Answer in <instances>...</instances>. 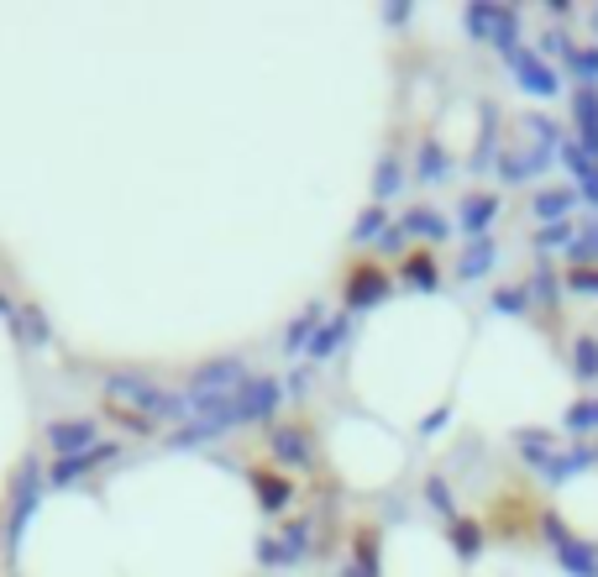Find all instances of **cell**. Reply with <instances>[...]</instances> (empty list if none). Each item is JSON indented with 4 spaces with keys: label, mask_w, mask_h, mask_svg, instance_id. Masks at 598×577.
I'll list each match as a JSON object with an SVG mask.
<instances>
[{
    "label": "cell",
    "mask_w": 598,
    "mask_h": 577,
    "mask_svg": "<svg viewBox=\"0 0 598 577\" xmlns=\"http://www.w3.org/2000/svg\"><path fill=\"white\" fill-rule=\"evenodd\" d=\"M121 456H126L121 441H100V447H90V452H79V456H53V467H48V488H74L79 478H90L95 467H111V462H121Z\"/></svg>",
    "instance_id": "obj_4"
},
{
    "label": "cell",
    "mask_w": 598,
    "mask_h": 577,
    "mask_svg": "<svg viewBox=\"0 0 598 577\" xmlns=\"http://www.w3.org/2000/svg\"><path fill=\"white\" fill-rule=\"evenodd\" d=\"M347 331H352V326H347V315H336L331 326H321V331H315V341H310V358H315V363H326L331 352L347 341Z\"/></svg>",
    "instance_id": "obj_10"
},
{
    "label": "cell",
    "mask_w": 598,
    "mask_h": 577,
    "mask_svg": "<svg viewBox=\"0 0 598 577\" xmlns=\"http://www.w3.org/2000/svg\"><path fill=\"white\" fill-rule=\"evenodd\" d=\"M16 331L27 336V347H48V321H42V310H16V321H11Z\"/></svg>",
    "instance_id": "obj_11"
},
{
    "label": "cell",
    "mask_w": 598,
    "mask_h": 577,
    "mask_svg": "<svg viewBox=\"0 0 598 577\" xmlns=\"http://www.w3.org/2000/svg\"><path fill=\"white\" fill-rule=\"evenodd\" d=\"M0 315H5V321H16V304L5 300V289H0Z\"/></svg>",
    "instance_id": "obj_17"
},
{
    "label": "cell",
    "mask_w": 598,
    "mask_h": 577,
    "mask_svg": "<svg viewBox=\"0 0 598 577\" xmlns=\"http://www.w3.org/2000/svg\"><path fill=\"white\" fill-rule=\"evenodd\" d=\"M247 484L258 493V510L263 515H289V504H295V478L289 473H278L273 462H252L247 467Z\"/></svg>",
    "instance_id": "obj_6"
},
{
    "label": "cell",
    "mask_w": 598,
    "mask_h": 577,
    "mask_svg": "<svg viewBox=\"0 0 598 577\" xmlns=\"http://www.w3.org/2000/svg\"><path fill=\"white\" fill-rule=\"evenodd\" d=\"M451 541L462 547V556H478V525H473V519H457V525H451Z\"/></svg>",
    "instance_id": "obj_14"
},
{
    "label": "cell",
    "mask_w": 598,
    "mask_h": 577,
    "mask_svg": "<svg viewBox=\"0 0 598 577\" xmlns=\"http://www.w3.org/2000/svg\"><path fill=\"white\" fill-rule=\"evenodd\" d=\"M394 184H399V163H394V158H389V163H384V174H378V200L389 195Z\"/></svg>",
    "instance_id": "obj_16"
},
{
    "label": "cell",
    "mask_w": 598,
    "mask_h": 577,
    "mask_svg": "<svg viewBox=\"0 0 598 577\" xmlns=\"http://www.w3.org/2000/svg\"><path fill=\"white\" fill-rule=\"evenodd\" d=\"M341 577H367V573H362V567H347V573H341Z\"/></svg>",
    "instance_id": "obj_18"
},
{
    "label": "cell",
    "mask_w": 598,
    "mask_h": 577,
    "mask_svg": "<svg viewBox=\"0 0 598 577\" xmlns=\"http://www.w3.org/2000/svg\"><path fill=\"white\" fill-rule=\"evenodd\" d=\"M42 493H48V467L27 462V467L11 478V515H5V547H11V556L22 551V536H27L32 515L42 510Z\"/></svg>",
    "instance_id": "obj_2"
},
{
    "label": "cell",
    "mask_w": 598,
    "mask_h": 577,
    "mask_svg": "<svg viewBox=\"0 0 598 577\" xmlns=\"http://www.w3.org/2000/svg\"><path fill=\"white\" fill-rule=\"evenodd\" d=\"M384 226H389V215H384V205H373V211L358 221V231H352V237H358V242H367V237H378Z\"/></svg>",
    "instance_id": "obj_15"
},
{
    "label": "cell",
    "mask_w": 598,
    "mask_h": 577,
    "mask_svg": "<svg viewBox=\"0 0 598 577\" xmlns=\"http://www.w3.org/2000/svg\"><path fill=\"white\" fill-rule=\"evenodd\" d=\"M404 231H410V237H441L447 226H441L431 211H410V215H404Z\"/></svg>",
    "instance_id": "obj_12"
},
{
    "label": "cell",
    "mask_w": 598,
    "mask_h": 577,
    "mask_svg": "<svg viewBox=\"0 0 598 577\" xmlns=\"http://www.w3.org/2000/svg\"><path fill=\"white\" fill-rule=\"evenodd\" d=\"M488 215H494V200H488V195H478V200H468L462 226H468V231H478V226H488Z\"/></svg>",
    "instance_id": "obj_13"
},
{
    "label": "cell",
    "mask_w": 598,
    "mask_h": 577,
    "mask_svg": "<svg viewBox=\"0 0 598 577\" xmlns=\"http://www.w3.org/2000/svg\"><path fill=\"white\" fill-rule=\"evenodd\" d=\"M321 331V304H310V310H299L295 321H289V331H284V352H310V341Z\"/></svg>",
    "instance_id": "obj_8"
},
{
    "label": "cell",
    "mask_w": 598,
    "mask_h": 577,
    "mask_svg": "<svg viewBox=\"0 0 598 577\" xmlns=\"http://www.w3.org/2000/svg\"><path fill=\"white\" fill-rule=\"evenodd\" d=\"M341 300H347V310H367V304L389 300V274H384V263H373V258H358V263L347 268Z\"/></svg>",
    "instance_id": "obj_7"
},
{
    "label": "cell",
    "mask_w": 598,
    "mask_h": 577,
    "mask_svg": "<svg viewBox=\"0 0 598 577\" xmlns=\"http://www.w3.org/2000/svg\"><path fill=\"white\" fill-rule=\"evenodd\" d=\"M269 452H273L278 467L310 473L315 456H321V447H315V430L304 426V421H278V426H269Z\"/></svg>",
    "instance_id": "obj_3"
},
{
    "label": "cell",
    "mask_w": 598,
    "mask_h": 577,
    "mask_svg": "<svg viewBox=\"0 0 598 577\" xmlns=\"http://www.w3.org/2000/svg\"><path fill=\"white\" fill-rule=\"evenodd\" d=\"M42 441H48L53 456H79V452H90V447H100L105 430L90 415H63V421H53V426L42 430Z\"/></svg>",
    "instance_id": "obj_5"
},
{
    "label": "cell",
    "mask_w": 598,
    "mask_h": 577,
    "mask_svg": "<svg viewBox=\"0 0 598 577\" xmlns=\"http://www.w3.org/2000/svg\"><path fill=\"white\" fill-rule=\"evenodd\" d=\"M105 415H126V421H142L152 430H179L189 421V404H184V389L174 394V389L152 384L142 373H111L105 378Z\"/></svg>",
    "instance_id": "obj_1"
},
{
    "label": "cell",
    "mask_w": 598,
    "mask_h": 577,
    "mask_svg": "<svg viewBox=\"0 0 598 577\" xmlns=\"http://www.w3.org/2000/svg\"><path fill=\"white\" fill-rule=\"evenodd\" d=\"M399 278H404V284H415V289H436V258H431L425 247H415V252L399 263Z\"/></svg>",
    "instance_id": "obj_9"
}]
</instances>
